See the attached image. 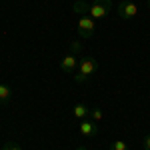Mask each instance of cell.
I'll return each instance as SVG.
<instances>
[{
  "label": "cell",
  "mask_w": 150,
  "mask_h": 150,
  "mask_svg": "<svg viewBox=\"0 0 150 150\" xmlns=\"http://www.w3.org/2000/svg\"><path fill=\"white\" fill-rule=\"evenodd\" d=\"M94 30H96V20L82 14L78 18V34H80V38H90L94 34Z\"/></svg>",
  "instance_id": "obj_3"
},
{
  "label": "cell",
  "mask_w": 150,
  "mask_h": 150,
  "mask_svg": "<svg viewBox=\"0 0 150 150\" xmlns=\"http://www.w3.org/2000/svg\"><path fill=\"white\" fill-rule=\"evenodd\" d=\"M76 150H86V146H78V148H76Z\"/></svg>",
  "instance_id": "obj_14"
},
{
  "label": "cell",
  "mask_w": 150,
  "mask_h": 150,
  "mask_svg": "<svg viewBox=\"0 0 150 150\" xmlns=\"http://www.w3.org/2000/svg\"><path fill=\"white\" fill-rule=\"evenodd\" d=\"M80 134L84 138H94L98 134V124L94 120H88V118L80 120Z\"/></svg>",
  "instance_id": "obj_5"
},
{
  "label": "cell",
  "mask_w": 150,
  "mask_h": 150,
  "mask_svg": "<svg viewBox=\"0 0 150 150\" xmlns=\"http://www.w3.org/2000/svg\"><path fill=\"white\" fill-rule=\"evenodd\" d=\"M2 150H22V148H20L18 144H14V142H10V144H6V146H4Z\"/></svg>",
  "instance_id": "obj_13"
},
{
  "label": "cell",
  "mask_w": 150,
  "mask_h": 150,
  "mask_svg": "<svg viewBox=\"0 0 150 150\" xmlns=\"http://www.w3.org/2000/svg\"><path fill=\"white\" fill-rule=\"evenodd\" d=\"M90 116H92L94 122H100V120L104 118V114H102V110H100V108H90Z\"/></svg>",
  "instance_id": "obj_10"
},
{
  "label": "cell",
  "mask_w": 150,
  "mask_h": 150,
  "mask_svg": "<svg viewBox=\"0 0 150 150\" xmlns=\"http://www.w3.org/2000/svg\"><path fill=\"white\" fill-rule=\"evenodd\" d=\"M80 48H82V44L78 42V40H76V42H70V54H78Z\"/></svg>",
  "instance_id": "obj_11"
},
{
  "label": "cell",
  "mask_w": 150,
  "mask_h": 150,
  "mask_svg": "<svg viewBox=\"0 0 150 150\" xmlns=\"http://www.w3.org/2000/svg\"><path fill=\"white\" fill-rule=\"evenodd\" d=\"M110 150H128V144L124 140H112L110 142Z\"/></svg>",
  "instance_id": "obj_9"
},
{
  "label": "cell",
  "mask_w": 150,
  "mask_h": 150,
  "mask_svg": "<svg viewBox=\"0 0 150 150\" xmlns=\"http://www.w3.org/2000/svg\"><path fill=\"white\" fill-rule=\"evenodd\" d=\"M142 148H144V150H150V134H146V136L142 138Z\"/></svg>",
  "instance_id": "obj_12"
},
{
  "label": "cell",
  "mask_w": 150,
  "mask_h": 150,
  "mask_svg": "<svg viewBox=\"0 0 150 150\" xmlns=\"http://www.w3.org/2000/svg\"><path fill=\"white\" fill-rule=\"evenodd\" d=\"M110 8H112V0H92V2L78 0V2H74V12H78L80 16L86 14L92 20H102V18H106Z\"/></svg>",
  "instance_id": "obj_1"
},
{
  "label": "cell",
  "mask_w": 150,
  "mask_h": 150,
  "mask_svg": "<svg viewBox=\"0 0 150 150\" xmlns=\"http://www.w3.org/2000/svg\"><path fill=\"white\" fill-rule=\"evenodd\" d=\"M10 96H12L10 86H6V84H0V102L6 104L8 100H10Z\"/></svg>",
  "instance_id": "obj_8"
},
{
  "label": "cell",
  "mask_w": 150,
  "mask_h": 150,
  "mask_svg": "<svg viewBox=\"0 0 150 150\" xmlns=\"http://www.w3.org/2000/svg\"><path fill=\"white\" fill-rule=\"evenodd\" d=\"M0 108H2V102H0Z\"/></svg>",
  "instance_id": "obj_16"
},
{
  "label": "cell",
  "mask_w": 150,
  "mask_h": 150,
  "mask_svg": "<svg viewBox=\"0 0 150 150\" xmlns=\"http://www.w3.org/2000/svg\"><path fill=\"white\" fill-rule=\"evenodd\" d=\"M96 70H98L96 58L94 56H82L80 60H78V68H76V72H74V80L78 82V84H84Z\"/></svg>",
  "instance_id": "obj_2"
},
{
  "label": "cell",
  "mask_w": 150,
  "mask_h": 150,
  "mask_svg": "<svg viewBox=\"0 0 150 150\" xmlns=\"http://www.w3.org/2000/svg\"><path fill=\"white\" fill-rule=\"evenodd\" d=\"M60 68L62 72H66V74H74L76 68H78V60L74 54H66V56L62 58V62H60Z\"/></svg>",
  "instance_id": "obj_6"
},
{
  "label": "cell",
  "mask_w": 150,
  "mask_h": 150,
  "mask_svg": "<svg viewBox=\"0 0 150 150\" xmlns=\"http://www.w3.org/2000/svg\"><path fill=\"white\" fill-rule=\"evenodd\" d=\"M88 114H90V108H88L86 104L78 102L76 106H74V116H76L78 120H84V118H88Z\"/></svg>",
  "instance_id": "obj_7"
},
{
  "label": "cell",
  "mask_w": 150,
  "mask_h": 150,
  "mask_svg": "<svg viewBox=\"0 0 150 150\" xmlns=\"http://www.w3.org/2000/svg\"><path fill=\"white\" fill-rule=\"evenodd\" d=\"M148 8H150V0H148Z\"/></svg>",
  "instance_id": "obj_15"
},
{
  "label": "cell",
  "mask_w": 150,
  "mask_h": 150,
  "mask_svg": "<svg viewBox=\"0 0 150 150\" xmlns=\"http://www.w3.org/2000/svg\"><path fill=\"white\" fill-rule=\"evenodd\" d=\"M138 14V6L132 2V0H122L120 4H118V16L122 18V20H130V18H134Z\"/></svg>",
  "instance_id": "obj_4"
}]
</instances>
